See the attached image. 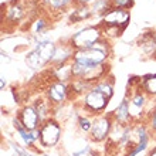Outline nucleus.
<instances>
[{
  "instance_id": "nucleus-25",
  "label": "nucleus",
  "mask_w": 156,
  "mask_h": 156,
  "mask_svg": "<svg viewBox=\"0 0 156 156\" xmlns=\"http://www.w3.org/2000/svg\"><path fill=\"white\" fill-rule=\"evenodd\" d=\"M12 149L17 153V156H36V155H33V153H30L27 149L21 148L20 145H17V144H12Z\"/></svg>"
},
{
  "instance_id": "nucleus-26",
  "label": "nucleus",
  "mask_w": 156,
  "mask_h": 156,
  "mask_svg": "<svg viewBox=\"0 0 156 156\" xmlns=\"http://www.w3.org/2000/svg\"><path fill=\"white\" fill-rule=\"evenodd\" d=\"M80 6H88V4H92L95 0H75Z\"/></svg>"
},
{
  "instance_id": "nucleus-23",
  "label": "nucleus",
  "mask_w": 156,
  "mask_h": 156,
  "mask_svg": "<svg viewBox=\"0 0 156 156\" xmlns=\"http://www.w3.org/2000/svg\"><path fill=\"white\" fill-rule=\"evenodd\" d=\"M146 122H148V126L151 131H156V101L153 104V108L151 109V112L146 116Z\"/></svg>"
},
{
  "instance_id": "nucleus-17",
  "label": "nucleus",
  "mask_w": 156,
  "mask_h": 156,
  "mask_svg": "<svg viewBox=\"0 0 156 156\" xmlns=\"http://www.w3.org/2000/svg\"><path fill=\"white\" fill-rule=\"evenodd\" d=\"M112 7H114L112 0H95L94 3L91 4V13H92V16L104 17Z\"/></svg>"
},
{
  "instance_id": "nucleus-5",
  "label": "nucleus",
  "mask_w": 156,
  "mask_h": 156,
  "mask_svg": "<svg viewBox=\"0 0 156 156\" xmlns=\"http://www.w3.org/2000/svg\"><path fill=\"white\" fill-rule=\"evenodd\" d=\"M61 139V125L55 119L50 118L40 126V145L44 148H53Z\"/></svg>"
},
{
  "instance_id": "nucleus-10",
  "label": "nucleus",
  "mask_w": 156,
  "mask_h": 156,
  "mask_svg": "<svg viewBox=\"0 0 156 156\" xmlns=\"http://www.w3.org/2000/svg\"><path fill=\"white\" fill-rule=\"evenodd\" d=\"M74 53H75V48L71 45L70 40L67 41V43H61V44L55 45L53 61H51L50 66L55 67V66H62V64H68L70 61H73Z\"/></svg>"
},
{
  "instance_id": "nucleus-4",
  "label": "nucleus",
  "mask_w": 156,
  "mask_h": 156,
  "mask_svg": "<svg viewBox=\"0 0 156 156\" xmlns=\"http://www.w3.org/2000/svg\"><path fill=\"white\" fill-rule=\"evenodd\" d=\"M149 99L151 98L142 91L140 85L129 95V109H131L132 123L142 122V118L148 115L146 107L149 104Z\"/></svg>"
},
{
  "instance_id": "nucleus-1",
  "label": "nucleus",
  "mask_w": 156,
  "mask_h": 156,
  "mask_svg": "<svg viewBox=\"0 0 156 156\" xmlns=\"http://www.w3.org/2000/svg\"><path fill=\"white\" fill-rule=\"evenodd\" d=\"M55 44L50 40H38L34 44L33 50L26 55V64L31 70H41L43 67L48 66L53 61Z\"/></svg>"
},
{
  "instance_id": "nucleus-22",
  "label": "nucleus",
  "mask_w": 156,
  "mask_h": 156,
  "mask_svg": "<svg viewBox=\"0 0 156 156\" xmlns=\"http://www.w3.org/2000/svg\"><path fill=\"white\" fill-rule=\"evenodd\" d=\"M45 29H47V21L44 19H37V20L34 21L33 24V33L36 36H41V34H44Z\"/></svg>"
},
{
  "instance_id": "nucleus-13",
  "label": "nucleus",
  "mask_w": 156,
  "mask_h": 156,
  "mask_svg": "<svg viewBox=\"0 0 156 156\" xmlns=\"http://www.w3.org/2000/svg\"><path fill=\"white\" fill-rule=\"evenodd\" d=\"M139 47L148 57H156V37L155 33H145L139 38Z\"/></svg>"
},
{
  "instance_id": "nucleus-8",
  "label": "nucleus",
  "mask_w": 156,
  "mask_h": 156,
  "mask_svg": "<svg viewBox=\"0 0 156 156\" xmlns=\"http://www.w3.org/2000/svg\"><path fill=\"white\" fill-rule=\"evenodd\" d=\"M45 97L51 101L54 107L55 105H61L66 101L71 99V92H70V84L62 81H54L47 87L45 91Z\"/></svg>"
},
{
  "instance_id": "nucleus-27",
  "label": "nucleus",
  "mask_w": 156,
  "mask_h": 156,
  "mask_svg": "<svg viewBox=\"0 0 156 156\" xmlns=\"http://www.w3.org/2000/svg\"><path fill=\"white\" fill-rule=\"evenodd\" d=\"M148 156H156V146H155V148H152L151 151H149Z\"/></svg>"
},
{
  "instance_id": "nucleus-28",
  "label": "nucleus",
  "mask_w": 156,
  "mask_h": 156,
  "mask_svg": "<svg viewBox=\"0 0 156 156\" xmlns=\"http://www.w3.org/2000/svg\"><path fill=\"white\" fill-rule=\"evenodd\" d=\"M4 85H6V81H4L3 78H2V80H0V88L3 90V88H4Z\"/></svg>"
},
{
  "instance_id": "nucleus-16",
  "label": "nucleus",
  "mask_w": 156,
  "mask_h": 156,
  "mask_svg": "<svg viewBox=\"0 0 156 156\" xmlns=\"http://www.w3.org/2000/svg\"><path fill=\"white\" fill-rule=\"evenodd\" d=\"M92 88H94L95 91L101 92V94H104L108 99H111L112 95H114V81H112L109 77H105V78H102V80L97 81L94 85H92Z\"/></svg>"
},
{
  "instance_id": "nucleus-30",
  "label": "nucleus",
  "mask_w": 156,
  "mask_h": 156,
  "mask_svg": "<svg viewBox=\"0 0 156 156\" xmlns=\"http://www.w3.org/2000/svg\"><path fill=\"white\" fill-rule=\"evenodd\" d=\"M155 37H156V33H155Z\"/></svg>"
},
{
  "instance_id": "nucleus-20",
  "label": "nucleus",
  "mask_w": 156,
  "mask_h": 156,
  "mask_svg": "<svg viewBox=\"0 0 156 156\" xmlns=\"http://www.w3.org/2000/svg\"><path fill=\"white\" fill-rule=\"evenodd\" d=\"M92 121L94 118H91L88 115H80L78 116V128L80 131L84 133H90L91 128H92Z\"/></svg>"
},
{
  "instance_id": "nucleus-3",
  "label": "nucleus",
  "mask_w": 156,
  "mask_h": 156,
  "mask_svg": "<svg viewBox=\"0 0 156 156\" xmlns=\"http://www.w3.org/2000/svg\"><path fill=\"white\" fill-rule=\"evenodd\" d=\"M112 125H114V116L112 114H104V115H94V121H92V128L90 131V139L95 144H99V142H105L108 140V136H109V132L112 129Z\"/></svg>"
},
{
  "instance_id": "nucleus-18",
  "label": "nucleus",
  "mask_w": 156,
  "mask_h": 156,
  "mask_svg": "<svg viewBox=\"0 0 156 156\" xmlns=\"http://www.w3.org/2000/svg\"><path fill=\"white\" fill-rule=\"evenodd\" d=\"M23 17H24V9L20 4L13 3L6 12V20L9 23H19Z\"/></svg>"
},
{
  "instance_id": "nucleus-24",
  "label": "nucleus",
  "mask_w": 156,
  "mask_h": 156,
  "mask_svg": "<svg viewBox=\"0 0 156 156\" xmlns=\"http://www.w3.org/2000/svg\"><path fill=\"white\" fill-rule=\"evenodd\" d=\"M114 7H119V9H129L133 4V0H112Z\"/></svg>"
},
{
  "instance_id": "nucleus-15",
  "label": "nucleus",
  "mask_w": 156,
  "mask_h": 156,
  "mask_svg": "<svg viewBox=\"0 0 156 156\" xmlns=\"http://www.w3.org/2000/svg\"><path fill=\"white\" fill-rule=\"evenodd\" d=\"M140 88L149 98L156 99V74H149L140 78Z\"/></svg>"
},
{
  "instance_id": "nucleus-19",
  "label": "nucleus",
  "mask_w": 156,
  "mask_h": 156,
  "mask_svg": "<svg viewBox=\"0 0 156 156\" xmlns=\"http://www.w3.org/2000/svg\"><path fill=\"white\" fill-rule=\"evenodd\" d=\"M92 16V13H91V7L88 6H80L78 9L73 10L70 16V21L71 23H80V21H84L87 19H90Z\"/></svg>"
},
{
  "instance_id": "nucleus-7",
  "label": "nucleus",
  "mask_w": 156,
  "mask_h": 156,
  "mask_svg": "<svg viewBox=\"0 0 156 156\" xmlns=\"http://www.w3.org/2000/svg\"><path fill=\"white\" fill-rule=\"evenodd\" d=\"M109 99L104 94L95 91L94 88H91L84 97H82V105L88 112L94 114V115H99L101 112H104L108 107Z\"/></svg>"
},
{
  "instance_id": "nucleus-11",
  "label": "nucleus",
  "mask_w": 156,
  "mask_h": 156,
  "mask_svg": "<svg viewBox=\"0 0 156 156\" xmlns=\"http://www.w3.org/2000/svg\"><path fill=\"white\" fill-rule=\"evenodd\" d=\"M114 121L122 125H131L132 118H131V109H129V95H126L125 98L121 101L116 109L112 112Z\"/></svg>"
},
{
  "instance_id": "nucleus-14",
  "label": "nucleus",
  "mask_w": 156,
  "mask_h": 156,
  "mask_svg": "<svg viewBox=\"0 0 156 156\" xmlns=\"http://www.w3.org/2000/svg\"><path fill=\"white\" fill-rule=\"evenodd\" d=\"M33 107L36 108V111L38 112V115H40L41 121L44 122V121H47V119L51 118V111H53V104H51V101H50L47 97H44V98H38L34 101Z\"/></svg>"
},
{
  "instance_id": "nucleus-9",
  "label": "nucleus",
  "mask_w": 156,
  "mask_h": 156,
  "mask_svg": "<svg viewBox=\"0 0 156 156\" xmlns=\"http://www.w3.org/2000/svg\"><path fill=\"white\" fill-rule=\"evenodd\" d=\"M17 119L20 121V123L26 129L29 131H34V129H38L41 126V121L38 112L36 111V108L33 105H24V107L20 109L19 115H17Z\"/></svg>"
},
{
  "instance_id": "nucleus-6",
  "label": "nucleus",
  "mask_w": 156,
  "mask_h": 156,
  "mask_svg": "<svg viewBox=\"0 0 156 156\" xmlns=\"http://www.w3.org/2000/svg\"><path fill=\"white\" fill-rule=\"evenodd\" d=\"M131 19V14L126 9L112 7L109 12L102 17V27L108 29H116L119 31H123V29L128 26Z\"/></svg>"
},
{
  "instance_id": "nucleus-21",
  "label": "nucleus",
  "mask_w": 156,
  "mask_h": 156,
  "mask_svg": "<svg viewBox=\"0 0 156 156\" xmlns=\"http://www.w3.org/2000/svg\"><path fill=\"white\" fill-rule=\"evenodd\" d=\"M47 6H48L51 10H64L66 7H68L71 3H73V0H43Z\"/></svg>"
},
{
  "instance_id": "nucleus-2",
  "label": "nucleus",
  "mask_w": 156,
  "mask_h": 156,
  "mask_svg": "<svg viewBox=\"0 0 156 156\" xmlns=\"http://www.w3.org/2000/svg\"><path fill=\"white\" fill-rule=\"evenodd\" d=\"M102 38H104L102 26H97V27H85V29L74 33L70 37V43L75 50H85V48H91L92 45L97 44Z\"/></svg>"
},
{
  "instance_id": "nucleus-12",
  "label": "nucleus",
  "mask_w": 156,
  "mask_h": 156,
  "mask_svg": "<svg viewBox=\"0 0 156 156\" xmlns=\"http://www.w3.org/2000/svg\"><path fill=\"white\" fill-rule=\"evenodd\" d=\"M51 74H53V77H54L55 81L70 82V81L74 80V75H73V66H71V62H68V64H62V66L53 67Z\"/></svg>"
},
{
  "instance_id": "nucleus-29",
  "label": "nucleus",
  "mask_w": 156,
  "mask_h": 156,
  "mask_svg": "<svg viewBox=\"0 0 156 156\" xmlns=\"http://www.w3.org/2000/svg\"><path fill=\"white\" fill-rule=\"evenodd\" d=\"M152 136H153V139H155V142H156V131L152 132Z\"/></svg>"
}]
</instances>
